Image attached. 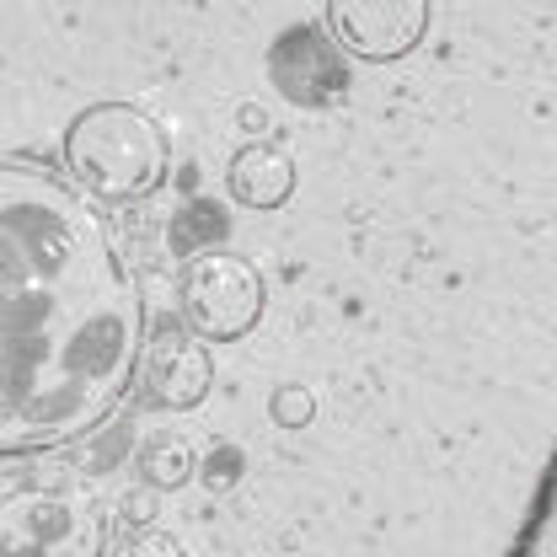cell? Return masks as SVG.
Segmentation results:
<instances>
[{"label": "cell", "instance_id": "1", "mask_svg": "<svg viewBox=\"0 0 557 557\" xmlns=\"http://www.w3.org/2000/svg\"><path fill=\"white\" fill-rule=\"evenodd\" d=\"M145 359L139 278L81 188L0 161V456L86 440Z\"/></svg>", "mask_w": 557, "mask_h": 557}, {"label": "cell", "instance_id": "2", "mask_svg": "<svg viewBox=\"0 0 557 557\" xmlns=\"http://www.w3.org/2000/svg\"><path fill=\"white\" fill-rule=\"evenodd\" d=\"M0 557H108V509L65 461L0 467Z\"/></svg>", "mask_w": 557, "mask_h": 557}, {"label": "cell", "instance_id": "3", "mask_svg": "<svg viewBox=\"0 0 557 557\" xmlns=\"http://www.w3.org/2000/svg\"><path fill=\"white\" fill-rule=\"evenodd\" d=\"M65 166L81 194L102 205H135L166 183L172 135L135 102H97L70 119Z\"/></svg>", "mask_w": 557, "mask_h": 557}, {"label": "cell", "instance_id": "4", "mask_svg": "<svg viewBox=\"0 0 557 557\" xmlns=\"http://www.w3.org/2000/svg\"><path fill=\"white\" fill-rule=\"evenodd\" d=\"M263 274L242 258V252H199L188 258V269L177 278V306L183 322L205 338V344H236L263 322Z\"/></svg>", "mask_w": 557, "mask_h": 557}, {"label": "cell", "instance_id": "5", "mask_svg": "<svg viewBox=\"0 0 557 557\" xmlns=\"http://www.w3.org/2000/svg\"><path fill=\"white\" fill-rule=\"evenodd\" d=\"M429 0H327V27L359 60H403L429 33Z\"/></svg>", "mask_w": 557, "mask_h": 557}, {"label": "cell", "instance_id": "6", "mask_svg": "<svg viewBox=\"0 0 557 557\" xmlns=\"http://www.w3.org/2000/svg\"><path fill=\"white\" fill-rule=\"evenodd\" d=\"M269 70H274L278 91L289 102H306V108H333L348 91L344 54L311 27H289L269 54Z\"/></svg>", "mask_w": 557, "mask_h": 557}, {"label": "cell", "instance_id": "7", "mask_svg": "<svg viewBox=\"0 0 557 557\" xmlns=\"http://www.w3.org/2000/svg\"><path fill=\"white\" fill-rule=\"evenodd\" d=\"M225 183H231L236 205L284 209L289 194H295V183H300V172H295V156H289L284 145H274V139H252V145H242V150L231 156Z\"/></svg>", "mask_w": 557, "mask_h": 557}, {"label": "cell", "instance_id": "8", "mask_svg": "<svg viewBox=\"0 0 557 557\" xmlns=\"http://www.w3.org/2000/svg\"><path fill=\"white\" fill-rule=\"evenodd\" d=\"M150 386L166 408H199L214 386L209 348L188 333H161V344L150 348Z\"/></svg>", "mask_w": 557, "mask_h": 557}, {"label": "cell", "instance_id": "9", "mask_svg": "<svg viewBox=\"0 0 557 557\" xmlns=\"http://www.w3.org/2000/svg\"><path fill=\"white\" fill-rule=\"evenodd\" d=\"M139 467H145V478H150V483H183V478H188V450H183V445H172V440H156V445H145V461H139Z\"/></svg>", "mask_w": 557, "mask_h": 557}, {"label": "cell", "instance_id": "10", "mask_svg": "<svg viewBox=\"0 0 557 557\" xmlns=\"http://www.w3.org/2000/svg\"><path fill=\"white\" fill-rule=\"evenodd\" d=\"M119 557H188L183 553V542L172 536V531H139V536H129L124 547H119Z\"/></svg>", "mask_w": 557, "mask_h": 557}]
</instances>
